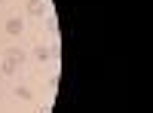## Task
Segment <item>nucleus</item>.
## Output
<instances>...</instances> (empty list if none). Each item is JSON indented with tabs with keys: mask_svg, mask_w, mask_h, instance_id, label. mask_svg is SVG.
Here are the masks:
<instances>
[{
	"mask_svg": "<svg viewBox=\"0 0 153 113\" xmlns=\"http://www.w3.org/2000/svg\"><path fill=\"white\" fill-rule=\"evenodd\" d=\"M6 61H9L12 67H22L25 61H28V52H25V49H19V46H12L9 52H6Z\"/></svg>",
	"mask_w": 153,
	"mask_h": 113,
	"instance_id": "f257e3e1",
	"label": "nucleus"
},
{
	"mask_svg": "<svg viewBox=\"0 0 153 113\" xmlns=\"http://www.w3.org/2000/svg\"><path fill=\"white\" fill-rule=\"evenodd\" d=\"M3 28H6V34H9V37H19V34L25 31V21H22L19 16H12V18H6Z\"/></svg>",
	"mask_w": 153,
	"mask_h": 113,
	"instance_id": "f03ea898",
	"label": "nucleus"
},
{
	"mask_svg": "<svg viewBox=\"0 0 153 113\" xmlns=\"http://www.w3.org/2000/svg\"><path fill=\"white\" fill-rule=\"evenodd\" d=\"M34 58L37 61H40V64H46V61H52V49H49V46H34Z\"/></svg>",
	"mask_w": 153,
	"mask_h": 113,
	"instance_id": "7ed1b4c3",
	"label": "nucleus"
},
{
	"mask_svg": "<svg viewBox=\"0 0 153 113\" xmlns=\"http://www.w3.org/2000/svg\"><path fill=\"white\" fill-rule=\"evenodd\" d=\"M28 12L34 18H43V12H46V6L43 3H37V0H28Z\"/></svg>",
	"mask_w": 153,
	"mask_h": 113,
	"instance_id": "20e7f679",
	"label": "nucleus"
},
{
	"mask_svg": "<svg viewBox=\"0 0 153 113\" xmlns=\"http://www.w3.org/2000/svg\"><path fill=\"white\" fill-rule=\"evenodd\" d=\"M16 95L22 98V101H31V98H34V95H31V89H28V86H16Z\"/></svg>",
	"mask_w": 153,
	"mask_h": 113,
	"instance_id": "39448f33",
	"label": "nucleus"
},
{
	"mask_svg": "<svg viewBox=\"0 0 153 113\" xmlns=\"http://www.w3.org/2000/svg\"><path fill=\"white\" fill-rule=\"evenodd\" d=\"M0 73H3V77H12V73H16V67H12L9 61H3V64H0Z\"/></svg>",
	"mask_w": 153,
	"mask_h": 113,
	"instance_id": "423d86ee",
	"label": "nucleus"
},
{
	"mask_svg": "<svg viewBox=\"0 0 153 113\" xmlns=\"http://www.w3.org/2000/svg\"><path fill=\"white\" fill-rule=\"evenodd\" d=\"M46 28H49V34H55V31H58V24H55V18H46Z\"/></svg>",
	"mask_w": 153,
	"mask_h": 113,
	"instance_id": "0eeeda50",
	"label": "nucleus"
},
{
	"mask_svg": "<svg viewBox=\"0 0 153 113\" xmlns=\"http://www.w3.org/2000/svg\"><path fill=\"white\" fill-rule=\"evenodd\" d=\"M37 3H46V0H37Z\"/></svg>",
	"mask_w": 153,
	"mask_h": 113,
	"instance_id": "6e6552de",
	"label": "nucleus"
},
{
	"mask_svg": "<svg viewBox=\"0 0 153 113\" xmlns=\"http://www.w3.org/2000/svg\"><path fill=\"white\" fill-rule=\"evenodd\" d=\"M0 95H3V86H0Z\"/></svg>",
	"mask_w": 153,
	"mask_h": 113,
	"instance_id": "1a4fd4ad",
	"label": "nucleus"
},
{
	"mask_svg": "<svg viewBox=\"0 0 153 113\" xmlns=\"http://www.w3.org/2000/svg\"><path fill=\"white\" fill-rule=\"evenodd\" d=\"M0 64H3V58H0Z\"/></svg>",
	"mask_w": 153,
	"mask_h": 113,
	"instance_id": "9d476101",
	"label": "nucleus"
},
{
	"mask_svg": "<svg viewBox=\"0 0 153 113\" xmlns=\"http://www.w3.org/2000/svg\"><path fill=\"white\" fill-rule=\"evenodd\" d=\"M0 3H3V0H0Z\"/></svg>",
	"mask_w": 153,
	"mask_h": 113,
	"instance_id": "9b49d317",
	"label": "nucleus"
}]
</instances>
